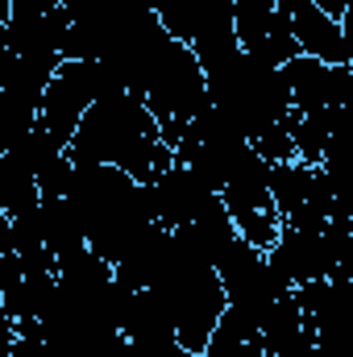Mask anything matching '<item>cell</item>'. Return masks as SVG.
I'll use <instances>...</instances> for the list:
<instances>
[{
    "label": "cell",
    "mask_w": 353,
    "mask_h": 357,
    "mask_svg": "<svg viewBox=\"0 0 353 357\" xmlns=\"http://www.w3.org/2000/svg\"><path fill=\"white\" fill-rule=\"evenodd\" d=\"M67 158L117 167L137 183H150L175 162L171 146L158 137V121L133 91H104L91 100L67 142Z\"/></svg>",
    "instance_id": "obj_1"
},
{
    "label": "cell",
    "mask_w": 353,
    "mask_h": 357,
    "mask_svg": "<svg viewBox=\"0 0 353 357\" xmlns=\"http://www.w3.org/2000/svg\"><path fill=\"white\" fill-rule=\"evenodd\" d=\"M204 88H208V108L225 116L246 142L291 121V91H287L283 71L266 67L241 50L204 67Z\"/></svg>",
    "instance_id": "obj_2"
},
{
    "label": "cell",
    "mask_w": 353,
    "mask_h": 357,
    "mask_svg": "<svg viewBox=\"0 0 353 357\" xmlns=\"http://www.w3.org/2000/svg\"><path fill=\"white\" fill-rule=\"evenodd\" d=\"M142 104L150 108V116L158 121V137L167 146H175L179 129L208 108V88H204V67L191 54V46H183L175 38H167L158 46V54L150 59L146 75H142Z\"/></svg>",
    "instance_id": "obj_3"
},
{
    "label": "cell",
    "mask_w": 353,
    "mask_h": 357,
    "mask_svg": "<svg viewBox=\"0 0 353 357\" xmlns=\"http://www.w3.org/2000/svg\"><path fill=\"white\" fill-rule=\"evenodd\" d=\"M350 241H353L350 212L329 216L320 229L283 225L274 245L266 250V262L287 287H303V282H316V278L350 274Z\"/></svg>",
    "instance_id": "obj_4"
},
{
    "label": "cell",
    "mask_w": 353,
    "mask_h": 357,
    "mask_svg": "<svg viewBox=\"0 0 353 357\" xmlns=\"http://www.w3.org/2000/svg\"><path fill=\"white\" fill-rule=\"evenodd\" d=\"M212 270H216V278H220L225 303L237 307L254 328H258V320L270 312V303L283 299V295L291 291V287L270 270V262H266L262 250H254V245L241 241V237H237L216 262H212Z\"/></svg>",
    "instance_id": "obj_5"
},
{
    "label": "cell",
    "mask_w": 353,
    "mask_h": 357,
    "mask_svg": "<svg viewBox=\"0 0 353 357\" xmlns=\"http://www.w3.org/2000/svg\"><path fill=\"white\" fill-rule=\"evenodd\" d=\"M104 91L100 63H80V59H63L50 75V84L38 100V125L67 150L80 116L88 112V104Z\"/></svg>",
    "instance_id": "obj_6"
},
{
    "label": "cell",
    "mask_w": 353,
    "mask_h": 357,
    "mask_svg": "<svg viewBox=\"0 0 353 357\" xmlns=\"http://www.w3.org/2000/svg\"><path fill=\"white\" fill-rule=\"evenodd\" d=\"M233 33H237V50L266 63V67H283L299 54L291 25L274 8V0H237L233 4Z\"/></svg>",
    "instance_id": "obj_7"
},
{
    "label": "cell",
    "mask_w": 353,
    "mask_h": 357,
    "mask_svg": "<svg viewBox=\"0 0 353 357\" xmlns=\"http://www.w3.org/2000/svg\"><path fill=\"white\" fill-rule=\"evenodd\" d=\"M287 91H291V112H324V108H350L353 67H333L308 54H295L291 63L278 67Z\"/></svg>",
    "instance_id": "obj_8"
},
{
    "label": "cell",
    "mask_w": 353,
    "mask_h": 357,
    "mask_svg": "<svg viewBox=\"0 0 353 357\" xmlns=\"http://www.w3.org/2000/svg\"><path fill=\"white\" fill-rule=\"evenodd\" d=\"M142 187H146L150 216H154L163 229H183V225H191V220L216 199V191L195 175V171H187L183 162H171L163 175H154L150 183H142Z\"/></svg>",
    "instance_id": "obj_9"
},
{
    "label": "cell",
    "mask_w": 353,
    "mask_h": 357,
    "mask_svg": "<svg viewBox=\"0 0 353 357\" xmlns=\"http://www.w3.org/2000/svg\"><path fill=\"white\" fill-rule=\"evenodd\" d=\"M274 8L287 17L299 54L333 63V67H350L353 54H350V38H345V21L320 13L312 0H274Z\"/></svg>",
    "instance_id": "obj_10"
},
{
    "label": "cell",
    "mask_w": 353,
    "mask_h": 357,
    "mask_svg": "<svg viewBox=\"0 0 353 357\" xmlns=\"http://www.w3.org/2000/svg\"><path fill=\"white\" fill-rule=\"evenodd\" d=\"M233 4L237 0H195V25H191V54L200 59V67H212L216 59L237 50V33H233Z\"/></svg>",
    "instance_id": "obj_11"
},
{
    "label": "cell",
    "mask_w": 353,
    "mask_h": 357,
    "mask_svg": "<svg viewBox=\"0 0 353 357\" xmlns=\"http://www.w3.org/2000/svg\"><path fill=\"white\" fill-rule=\"evenodd\" d=\"M33 225H38V237H42V245L50 250L54 262L88 245V237H84V229H80V216L71 212L67 195H42L38 208H33Z\"/></svg>",
    "instance_id": "obj_12"
},
{
    "label": "cell",
    "mask_w": 353,
    "mask_h": 357,
    "mask_svg": "<svg viewBox=\"0 0 353 357\" xmlns=\"http://www.w3.org/2000/svg\"><path fill=\"white\" fill-rule=\"evenodd\" d=\"M200 357H266V349H262L258 328H254L237 307L225 303V312H220L216 328L208 333V341H204Z\"/></svg>",
    "instance_id": "obj_13"
},
{
    "label": "cell",
    "mask_w": 353,
    "mask_h": 357,
    "mask_svg": "<svg viewBox=\"0 0 353 357\" xmlns=\"http://www.w3.org/2000/svg\"><path fill=\"white\" fill-rule=\"evenodd\" d=\"M4 4H8V17H46V13L71 8V0H4Z\"/></svg>",
    "instance_id": "obj_14"
},
{
    "label": "cell",
    "mask_w": 353,
    "mask_h": 357,
    "mask_svg": "<svg viewBox=\"0 0 353 357\" xmlns=\"http://www.w3.org/2000/svg\"><path fill=\"white\" fill-rule=\"evenodd\" d=\"M13 337H17V320H13V316L4 312V299H0V349H4V345H8Z\"/></svg>",
    "instance_id": "obj_15"
},
{
    "label": "cell",
    "mask_w": 353,
    "mask_h": 357,
    "mask_svg": "<svg viewBox=\"0 0 353 357\" xmlns=\"http://www.w3.org/2000/svg\"><path fill=\"white\" fill-rule=\"evenodd\" d=\"M320 13H329V17H337V21H345V8H350V0H312Z\"/></svg>",
    "instance_id": "obj_16"
},
{
    "label": "cell",
    "mask_w": 353,
    "mask_h": 357,
    "mask_svg": "<svg viewBox=\"0 0 353 357\" xmlns=\"http://www.w3.org/2000/svg\"><path fill=\"white\" fill-rule=\"evenodd\" d=\"M4 42H8V4L0 0V54H4Z\"/></svg>",
    "instance_id": "obj_17"
},
{
    "label": "cell",
    "mask_w": 353,
    "mask_h": 357,
    "mask_svg": "<svg viewBox=\"0 0 353 357\" xmlns=\"http://www.w3.org/2000/svg\"><path fill=\"white\" fill-rule=\"evenodd\" d=\"M4 225H8V216H4V212H0V233H4Z\"/></svg>",
    "instance_id": "obj_18"
},
{
    "label": "cell",
    "mask_w": 353,
    "mask_h": 357,
    "mask_svg": "<svg viewBox=\"0 0 353 357\" xmlns=\"http://www.w3.org/2000/svg\"><path fill=\"white\" fill-rule=\"evenodd\" d=\"M179 357H200V354H187V349H183V354H179Z\"/></svg>",
    "instance_id": "obj_19"
}]
</instances>
